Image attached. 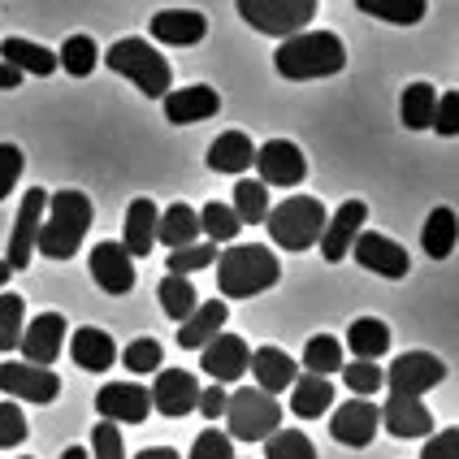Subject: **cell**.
I'll return each instance as SVG.
<instances>
[{"instance_id": "74e56055", "label": "cell", "mask_w": 459, "mask_h": 459, "mask_svg": "<svg viewBox=\"0 0 459 459\" xmlns=\"http://www.w3.org/2000/svg\"><path fill=\"white\" fill-rule=\"evenodd\" d=\"M434 104H437V91L429 87V82H408V87H403V104H399L403 126L408 130H429V122H434Z\"/></svg>"}, {"instance_id": "30bf717a", "label": "cell", "mask_w": 459, "mask_h": 459, "mask_svg": "<svg viewBox=\"0 0 459 459\" xmlns=\"http://www.w3.org/2000/svg\"><path fill=\"white\" fill-rule=\"evenodd\" d=\"M252 169L260 174L264 186H299L307 178V156L290 139H269V143L255 148Z\"/></svg>"}, {"instance_id": "3957f363", "label": "cell", "mask_w": 459, "mask_h": 459, "mask_svg": "<svg viewBox=\"0 0 459 459\" xmlns=\"http://www.w3.org/2000/svg\"><path fill=\"white\" fill-rule=\"evenodd\" d=\"M212 264H217L221 299H255V295H264L269 286H278V278H281L278 252H269L264 243L226 247V252H217Z\"/></svg>"}, {"instance_id": "f907efd6", "label": "cell", "mask_w": 459, "mask_h": 459, "mask_svg": "<svg viewBox=\"0 0 459 459\" xmlns=\"http://www.w3.org/2000/svg\"><path fill=\"white\" fill-rule=\"evenodd\" d=\"M420 459H459V429H455V425H451V429H437V434H429V442H425Z\"/></svg>"}, {"instance_id": "ffe728a7", "label": "cell", "mask_w": 459, "mask_h": 459, "mask_svg": "<svg viewBox=\"0 0 459 459\" xmlns=\"http://www.w3.org/2000/svg\"><path fill=\"white\" fill-rule=\"evenodd\" d=\"M364 221H368V204H364V200H347L333 217H325V230H321V238H316L321 255H325L330 264L347 260V252H351L356 234L364 230Z\"/></svg>"}, {"instance_id": "6da1fadb", "label": "cell", "mask_w": 459, "mask_h": 459, "mask_svg": "<svg viewBox=\"0 0 459 459\" xmlns=\"http://www.w3.org/2000/svg\"><path fill=\"white\" fill-rule=\"evenodd\" d=\"M342 65H347V44L333 30H295L273 52V70L290 82L333 78Z\"/></svg>"}, {"instance_id": "44dd1931", "label": "cell", "mask_w": 459, "mask_h": 459, "mask_svg": "<svg viewBox=\"0 0 459 459\" xmlns=\"http://www.w3.org/2000/svg\"><path fill=\"white\" fill-rule=\"evenodd\" d=\"M156 44H174V48H195L208 35V18L200 9H160L148 22Z\"/></svg>"}, {"instance_id": "8fae6325", "label": "cell", "mask_w": 459, "mask_h": 459, "mask_svg": "<svg viewBox=\"0 0 459 459\" xmlns=\"http://www.w3.org/2000/svg\"><path fill=\"white\" fill-rule=\"evenodd\" d=\"M446 382V364L429 351H403V356L390 359V368H385V385H390V394H425V390H434V385Z\"/></svg>"}, {"instance_id": "d6a6232c", "label": "cell", "mask_w": 459, "mask_h": 459, "mask_svg": "<svg viewBox=\"0 0 459 459\" xmlns=\"http://www.w3.org/2000/svg\"><path fill=\"white\" fill-rule=\"evenodd\" d=\"M156 299H160V312H165L169 321H186V316L195 312V304H200L191 278H182V273H165L160 286H156Z\"/></svg>"}, {"instance_id": "681fc988", "label": "cell", "mask_w": 459, "mask_h": 459, "mask_svg": "<svg viewBox=\"0 0 459 459\" xmlns=\"http://www.w3.org/2000/svg\"><path fill=\"white\" fill-rule=\"evenodd\" d=\"M186 459H234V442H230L226 429H204Z\"/></svg>"}, {"instance_id": "2e32d148", "label": "cell", "mask_w": 459, "mask_h": 459, "mask_svg": "<svg viewBox=\"0 0 459 459\" xmlns=\"http://www.w3.org/2000/svg\"><path fill=\"white\" fill-rule=\"evenodd\" d=\"M377 429H382V411H377L373 399H347V403L330 416L333 442H342V446H351V451L368 446V442L377 437Z\"/></svg>"}, {"instance_id": "b9f144b4", "label": "cell", "mask_w": 459, "mask_h": 459, "mask_svg": "<svg viewBox=\"0 0 459 459\" xmlns=\"http://www.w3.org/2000/svg\"><path fill=\"white\" fill-rule=\"evenodd\" d=\"M217 260V243H186V247H174L169 260H165V273H182V278H191V273H200Z\"/></svg>"}, {"instance_id": "60d3db41", "label": "cell", "mask_w": 459, "mask_h": 459, "mask_svg": "<svg viewBox=\"0 0 459 459\" xmlns=\"http://www.w3.org/2000/svg\"><path fill=\"white\" fill-rule=\"evenodd\" d=\"M264 459H316V446L304 429H273L264 437Z\"/></svg>"}, {"instance_id": "e0dca14e", "label": "cell", "mask_w": 459, "mask_h": 459, "mask_svg": "<svg viewBox=\"0 0 459 459\" xmlns=\"http://www.w3.org/2000/svg\"><path fill=\"white\" fill-rule=\"evenodd\" d=\"M65 316L61 312H39L35 321H26L22 325V338H18V351L26 356V364H44L52 368V359L61 356V347H65Z\"/></svg>"}, {"instance_id": "ab89813d", "label": "cell", "mask_w": 459, "mask_h": 459, "mask_svg": "<svg viewBox=\"0 0 459 459\" xmlns=\"http://www.w3.org/2000/svg\"><path fill=\"white\" fill-rule=\"evenodd\" d=\"M238 230H243V221L234 217V208L230 204L208 200V204L200 208V234H208V243H234Z\"/></svg>"}, {"instance_id": "11a10c76", "label": "cell", "mask_w": 459, "mask_h": 459, "mask_svg": "<svg viewBox=\"0 0 459 459\" xmlns=\"http://www.w3.org/2000/svg\"><path fill=\"white\" fill-rule=\"evenodd\" d=\"M61 459H91V455H87V446H65Z\"/></svg>"}, {"instance_id": "7dc6e473", "label": "cell", "mask_w": 459, "mask_h": 459, "mask_svg": "<svg viewBox=\"0 0 459 459\" xmlns=\"http://www.w3.org/2000/svg\"><path fill=\"white\" fill-rule=\"evenodd\" d=\"M26 169V156L18 143H0V200H9V191L18 186Z\"/></svg>"}, {"instance_id": "9f6ffc18", "label": "cell", "mask_w": 459, "mask_h": 459, "mask_svg": "<svg viewBox=\"0 0 459 459\" xmlns=\"http://www.w3.org/2000/svg\"><path fill=\"white\" fill-rule=\"evenodd\" d=\"M13 278V269H9V264H4V260H0V286H4V281Z\"/></svg>"}, {"instance_id": "9a60e30c", "label": "cell", "mask_w": 459, "mask_h": 459, "mask_svg": "<svg viewBox=\"0 0 459 459\" xmlns=\"http://www.w3.org/2000/svg\"><path fill=\"white\" fill-rule=\"evenodd\" d=\"M96 411L100 420L113 425H143L152 416V399L139 382H108L104 390H96Z\"/></svg>"}, {"instance_id": "e575fe53", "label": "cell", "mask_w": 459, "mask_h": 459, "mask_svg": "<svg viewBox=\"0 0 459 459\" xmlns=\"http://www.w3.org/2000/svg\"><path fill=\"white\" fill-rule=\"evenodd\" d=\"M342 342L333 333H312L304 342V373H316V377H333L342 368Z\"/></svg>"}, {"instance_id": "cb8c5ba5", "label": "cell", "mask_w": 459, "mask_h": 459, "mask_svg": "<svg viewBox=\"0 0 459 459\" xmlns=\"http://www.w3.org/2000/svg\"><path fill=\"white\" fill-rule=\"evenodd\" d=\"M70 359L82 373H108L117 364V342L108 338V330L82 325V330L70 333Z\"/></svg>"}, {"instance_id": "4316f807", "label": "cell", "mask_w": 459, "mask_h": 459, "mask_svg": "<svg viewBox=\"0 0 459 459\" xmlns=\"http://www.w3.org/2000/svg\"><path fill=\"white\" fill-rule=\"evenodd\" d=\"M156 217H160V208L148 200V195H139V200H130L126 208V230H122V247L130 255H143L156 247Z\"/></svg>"}, {"instance_id": "9c48e42d", "label": "cell", "mask_w": 459, "mask_h": 459, "mask_svg": "<svg viewBox=\"0 0 459 459\" xmlns=\"http://www.w3.org/2000/svg\"><path fill=\"white\" fill-rule=\"evenodd\" d=\"M44 204H48V191L44 186H30L18 204V217H13V234H9V252H4V264L13 273L30 269L35 260V234H39V221H44Z\"/></svg>"}, {"instance_id": "83f0119b", "label": "cell", "mask_w": 459, "mask_h": 459, "mask_svg": "<svg viewBox=\"0 0 459 459\" xmlns=\"http://www.w3.org/2000/svg\"><path fill=\"white\" fill-rule=\"evenodd\" d=\"M333 408V382L330 377H316V373H299L290 382V411L299 420H316Z\"/></svg>"}, {"instance_id": "484cf974", "label": "cell", "mask_w": 459, "mask_h": 459, "mask_svg": "<svg viewBox=\"0 0 459 459\" xmlns=\"http://www.w3.org/2000/svg\"><path fill=\"white\" fill-rule=\"evenodd\" d=\"M226 321H230L226 299L195 304V312H191L186 321H178V347H186V351H200L208 338H217V333L226 330Z\"/></svg>"}, {"instance_id": "8d00e7d4", "label": "cell", "mask_w": 459, "mask_h": 459, "mask_svg": "<svg viewBox=\"0 0 459 459\" xmlns=\"http://www.w3.org/2000/svg\"><path fill=\"white\" fill-rule=\"evenodd\" d=\"M96 65H100V48H96L91 35H70L61 44V52H56V70H65V74H74V78H87Z\"/></svg>"}, {"instance_id": "836d02e7", "label": "cell", "mask_w": 459, "mask_h": 459, "mask_svg": "<svg viewBox=\"0 0 459 459\" xmlns=\"http://www.w3.org/2000/svg\"><path fill=\"white\" fill-rule=\"evenodd\" d=\"M230 208H234V217H238L243 226H260L264 212H269V186L260 178H247V174H243V178L234 182V204Z\"/></svg>"}, {"instance_id": "f35d334b", "label": "cell", "mask_w": 459, "mask_h": 459, "mask_svg": "<svg viewBox=\"0 0 459 459\" xmlns=\"http://www.w3.org/2000/svg\"><path fill=\"white\" fill-rule=\"evenodd\" d=\"M26 325V299L13 290H0V356L18 351V338Z\"/></svg>"}, {"instance_id": "5b68a950", "label": "cell", "mask_w": 459, "mask_h": 459, "mask_svg": "<svg viewBox=\"0 0 459 459\" xmlns=\"http://www.w3.org/2000/svg\"><path fill=\"white\" fill-rule=\"evenodd\" d=\"M104 65H108L113 74L130 78L148 100H160V96L169 91V82H174L169 61H165L152 44H143V39H117L113 48L104 52Z\"/></svg>"}, {"instance_id": "f5cc1de1", "label": "cell", "mask_w": 459, "mask_h": 459, "mask_svg": "<svg viewBox=\"0 0 459 459\" xmlns=\"http://www.w3.org/2000/svg\"><path fill=\"white\" fill-rule=\"evenodd\" d=\"M22 70H13V65H4L0 61V91H13V87H22Z\"/></svg>"}, {"instance_id": "bcb514c9", "label": "cell", "mask_w": 459, "mask_h": 459, "mask_svg": "<svg viewBox=\"0 0 459 459\" xmlns=\"http://www.w3.org/2000/svg\"><path fill=\"white\" fill-rule=\"evenodd\" d=\"M91 459H126V446H122V429L113 425V420H100L96 429H91Z\"/></svg>"}, {"instance_id": "7bdbcfd3", "label": "cell", "mask_w": 459, "mask_h": 459, "mask_svg": "<svg viewBox=\"0 0 459 459\" xmlns=\"http://www.w3.org/2000/svg\"><path fill=\"white\" fill-rule=\"evenodd\" d=\"M338 373H342V382H347V390H351L356 399L377 394V390H382V382H385V373L377 368V359H351V364H342Z\"/></svg>"}, {"instance_id": "f546056e", "label": "cell", "mask_w": 459, "mask_h": 459, "mask_svg": "<svg viewBox=\"0 0 459 459\" xmlns=\"http://www.w3.org/2000/svg\"><path fill=\"white\" fill-rule=\"evenodd\" d=\"M0 61L35 78L56 74V52H48L44 44H30V39H4L0 44Z\"/></svg>"}, {"instance_id": "5bb4252c", "label": "cell", "mask_w": 459, "mask_h": 459, "mask_svg": "<svg viewBox=\"0 0 459 459\" xmlns=\"http://www.w3.org/2000/svg\"><path fill=\"white\" fill-rule=\"evenodd\" d=\"M148 399H152V411L169 416V420H182V416L195 411L200 382H195V373H186V368H156V382H152V390H148Z\"/></svg>"}, {"instance_id": "ac0fdd59", "label": "cell", "mask_w": 459, "mask_h": 459, "mask_svg": "<svg viewBox=\"0 0 459 459\" xmlns=\"http://www.w3.org/2000/svg\"><path fill=\"white\" fill-rule=\"evenodd\" d=\"M87 264H91V278L104 295H130L134 290V255L122 243H113V238L96 243Z\"/></svg>"}, {"instance_id": "277c9868", "label": "cell", "mask_w": 459, "mask_h": 459, "mask_svg": "<svg viewBox=\"0 0 459 459\" xmlns=\"http://www.w3.org/2000/svg\"><path fill=\"white\" fill-rule=\"evenodd\" d=\"M325 217L330 212H325V204L316 195H290L278 208H269L260 226L269 230V238L278 243L281 252H307V247H316V238L325 230Z\"/></svg>"}, {"instance_id": "db71d44e", "label": "cell", "mask_w": 459, "mask_h": 459, "mask_svg": "<svg viewBox=\"0 0 459 459\" xmlns=\"http://www.w3.org/2000/svg\"><path fill=\"white\" fill-rule=\"evenodd\" d=\"M134 459H182L174 446H148V451H139Z\"/></svg>"}, {"instance_id": "d590c367", "label": "cell", "mask_w": 459, "mask_h": 459, "mask_svg": "<svg viewBox=\"0 0 459 459\" xmlns=\"http://www.w3.org/2000/svg\"><path fill=\"white\" fill-rule=\"evenodd\" d=\"M356 9L368 13V18L394 22V26H416L429 13V0H356Z\"/></svg>"}, {"instance_id": "c3c4849f", "label": "cell", "mask_w": 459, "mask_h": 459, "mask_svg": "<svg viewBox=\"0 0 459 459\" xmlns=\"http://www.w3.org/2000/svg\"><path fill=\"white\" fill-rule=\"evenodd\" d=\"M429 130H434V134H442V139H455V134H459V91H446V96H437L434 122H429Z\"/></svg>"}, {"instance_id": "603a6c76", "label": "cell", "mask_w": 459, "mask_h": 459, "mask_svg": "<svg viewBox=\"0 0 459 459\" xmlns=\"http://www.w3.org/2000/svg\"><path fill=\"white\" fill-rule=\"evenodd\" d=\"M247 373L255 377V390L278 394V390H290V382L299 377V364H295V356H286L281 347H255L252 359H247Z\"/></svg>"}, {"instance_id": "f6af8a7d", "label": "cell", "mask_w": 459, "mask_h": 459, "mask_svg": "<svg viewBox=\"0 0 459 459\" xmlns=\"http://www.w3.org/2000/svg\"><path fill=\"white\" fill-rule=\"evenodd\" d=\"M26 411L18 408V399H0V451H13L26 442Z\"/></svg>"}, {"instance_id": "4fadbf2b", "label": "cell", "mask_w": 459, "mask_h": 459, "mask_svg": "<svg viewBox=\"0 0 459 459\" xmlns=\"http://www.w3.org/2000/svg\"><path fill=\"white\" fill-rule=\"evenodd\" d=\"M200 351H204V356H200V368H204L217 385L238 382V377L247 373V359H252L247 338H243V333H230V330H221L217 338H208Z\"/></svg>"}, {"instance_id": "d4e9b609", "label": "cell", "mask_w": 459, "mask_h": 459, "mask_svg": "<svg viewBox=\"0 0 459 459\" xmlns=\"http://www.w3.org/2000/svg\"><path fill=\"white\" fill-rule=\"evenodd\" d=\"M252 160H255V143L243 130H226V134H217V139L208 143V169H212V174L243 178V174L252 169Z\"/></svg>"}, {"instance_id": "816d5d0a", "label": "cell", "mask_w": 459, "mask_h": 459, "mask_svg": "<svg viewBox=\"0 0 459 459\" xmlns=\"http://www.w3.org/2000/svg\"><path fill=\"white\" fill-rule=\"evenodd\" d=\"M226 385H204V390H200V399H195V411H200V416H204L208 425H212V420H221V411H226Z\"/></svg>"}, {"instance_id": "1f68e13d", "label": "cell", "mask_w": 459, "mask_h": 459, "mask_svg": "<svg viewBox=\"0 0 459 459\" xmlns=\"http://www.w3.org/2000/svg\"><path fill=\"white\" fill-rule=\"evenodd\" d=\"M455 208H434L429 217H425V230H420V247L425 255H434V260H446V255L455 252Z\"/></svg>"}, {"instance_id": "7a4b0ae2", "label": "cell", "mask_w": 459, "mask_h": 459, "mask_svg": "<svg viewBox=\"0 0 459 459\" xmlns=\"http://www.w3.org/2000/svg\"><path fill=\"white\" fill-rule=\"evenodd\" d=\"M91 217L96 208L82 191H52L48 204H44V221H39V234H35V252L48 255V260H70V255L82 247L87 230H91Z\"/></svg>"}, {"instance_id": "ba28073f", "label": "cell", "mask_w": 459, "mask_h": 459, "mask_svg": "<svg viewBox=\"0 0 459 459\" xmlns=\"http://www.w3.org/2000/svg\"><path fill=\"white\" fill-rule=\"evenodd\" d=\"M0 390L9 399H22V403H56L61 394V377L44 368V364H26V359H4L0 364Z\"/></svg>"}, {"instance_id": "7402d4cb", "label": "cell", "mask_w": 459, "mask_h": 459, "mask_svg": "<svg viewBox=\"0 0 459 459\" xmlns=\"http://www.w3.org/2000/svg\"><path fill=\"white\" fill-rule=\"evenodd\" d=\"M160 100H165V117L174 126H195V122H208V117L221 113V96L212 87H204V82L182 87V91H165Z\"/></svg>"}, {"instance_id": "52a82bcc", "label": "cell", "mask_w": 459, "mask_h": 459, "mask_svg": "<svg viewBox=\"0 0 459 459\" xmlns=\"http://www.w3.org/2000/svg\"><path fill=\"white\" fill-rule=\"evenodd\" d=\"M316 9H321V0H238L243 22L260 35H273V39L304 30L316 18Z\"/></svg>"}, {"instance_id": "8992f818", "label": "cell", "mask_w": 459, "mask_h": 459, "mask_svg": "<svg viewBox=\"0 0 459 459\" xmlns=\"http://www.w3.org/2000/svg\"><path fill=\"white\" fill-rule=\"evenodd\" d=\"M221 416L230 425V442H264L281 425V403L278 394L243 385V390H230L226 394V411Z\"/></svg>"}, {"instance_id": "4dcf8cb0", "label": "cell", "mask_w": 459, "mask_h": 459, "mask_svg": "<svg viewBox=\"0 0 459 459\" xmlns=\"http://www.w3.org/2000/svg\"><path fill=\"white\" fill-rule=\"evenodd\" d=\"M347 347H351L356 359L385 356L390 351V325H385L382 316H359V321H351V330H347Z\"/></svg>"}, {"instance_id": "ee69618b", "label": "cell", "mask_w": 459, "mask_h": 459, "mask_svg": "<svg viewBox=\"0 0 459 459\" xmlns=\"http://www.w3.org/2000/svg\"><path fill=\"white\" fill-rule=\"evenodd\" d=\"M122 364H126L134 377H143V373H156V368L165 364V347H160L156 338H134L126 351H122Z\"/></svg>"}, {"instance_id": "7c38bea8", "label": "cell", "mask_w": 459, "mask_h": 459, "mask_svg": "<svg viewBox=\"0 0 459 459\" xmlns=\"http://www.w3.org/2000/svg\"><path fill=\"white\" fill-rule=\"evenodd\" d=\"M351 255H356L359 269H368V273H377V278H408L411 269V255L394 243V238H385L382 230H359L356 243H351Z\"/></svg>"}, {"instance_id": "f1b7e54d", "label": "cell", "mask_w": 459, "mask_h": 459, "mask_svg": "<svg viewBox=\"0 0 459 459\" xmlns=\"http://www.w3.org/2000/svg\"><path fill=\"white\" fill-rule=\"evenodd\" d=\"M156 243H165L169 252L186 247V243H200V212L191 204H169L156 217Z\"/></svg>"}, {"instance_id": "d6986e66", "label": "cell", "mask_w": 459, "mask_h": 459, "mask_svg": "<svg viewBox=\"0 0 459 459\" xmlns=\"http://www.w3.org/2000/svg\"><path fill=\"white\" fill-rule=\"evenodd\" d=\"M377 411H382V425L390 437L411 442V437L434 434V411L420 403V394H385V403Z\"/></svg>"}]
</instances>
